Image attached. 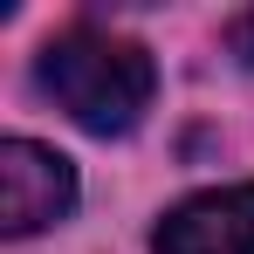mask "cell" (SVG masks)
I'll list each match as a JSON object with an SVG mask.
<instances>
[{"label":"cell","mask_w":254,"mask_h":254,"mask_svg":"<svg viewBox=\"0 0 254 254\" xmlns=\"http://www.w3.org/2000/svg\"><path fill=\"white\" fill-rule=\"evenodd\" d=\"M227 42H234V55H241V62L254 69V7H248V14H234V28H227Z\"/></svg>","instance_id":"cell-4"},{"label":"cell","mask_w":254,"mask_h":254,"mask_svg":"<svg viewBox=\"0 0 254 254\" xmlns=\"http://www.w3.org/2000/svg\"><path fill=\"white\" fill-rule=\"evenodd\" d=\"M69 206H76V165L35 137H7L0 144V234L7 241L42 234Z\"/></svg>","instance_id":"cell-2"},{"label":"cell","mask_w":254,"mask_h":254,"mask_svg":"<svg viewBox=\"0 0 254 254\" xmlns=\"http://www.w3.org/2000/svg\"><path fill=\"white\" fill-rule=\"evenodd\" d=\"M35 76L42 89L55 96V110H69L83 130L96 137H117L130 130L144 110H151V55L124 35H103V28H69V35H55L42 48V62H35Z\"/></svg>","instance_id":"cell-1"},{"label":"cell","mask_w":254,"mask_h":254,"mask_svg":"<svg viewBox=\"0 0 254 254\" xmlns=\"http://www.w3.org/2000/svg\"><path fill=\"white\" fill-rule=\"evenodd\" d=\"M151 254H254V186L192 192L158 220Z\"/></svg>","instance_id":"cell-3"}]
</instances>
